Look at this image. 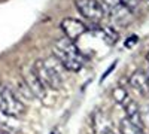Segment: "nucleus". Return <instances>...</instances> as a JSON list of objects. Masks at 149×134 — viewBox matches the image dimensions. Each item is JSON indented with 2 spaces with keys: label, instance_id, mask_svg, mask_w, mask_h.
Returning a JSON list of instances; mask_svg holds the SVG:
<instances>
[{
  "label": "nucleus",
  "instance_id": "nucleus-2",
  "mask_svg": "<svg viewBox=\"0 0 149 134\" xmlns=\"http://www.w3.org/2000/svg\"><path fill=\"white\" fill-rule=\"evenodd\" d=\"M33 69H34V73L37 75V78H39V81L48 91L49 90L58 91L63 88V75H61V70H58L55 60L40 58L34 63Z\"/></svg>",
  "mask_w": 149,
  "mask_h": 134
},
{
  "label": "nucleus",
  "instance_id": "nucleus-10",
  "mask_svg": "<svg viewBox=\"0 0 149 134\" xmlns=\"http://www.w3.org/2000/svg\"><path fill=\"white\" fill-rule=\"evenodd\" d=\"M119 133L121 134H143V128L130 122L127 118H124L119 122Z\"/></svg>",
  "mask_w": 149,
  "mask_h": 134
},
{
  "label": "nucleus",
  "instance_id": "nucleus-15",
  "mask_svg": "<svg viewBox=\"0 0 149 134\" xmlns=\"http://www.w3.org/2000/svg\"><path fill=\"white\" fill-rule=\"evenodd\" d=\"M103 134H116V133H113V130H110V128H109V130H106Z\"/></svg>",
  "mask_w": 149,
  "mask_h": 134
},
{
  "label": "nucleus",
  "instance_id": "nucleus-17",
  "mask_svg": "<svg viewBox=\"0 0 149 134\" xmlns=\"http://www.w3.org/2000/svg\"><path fill=\"white\" fill-rule=\"evenodd\" d=\"M0 134H8V133H3V131H0Z\"/></svg>",
  "mask_w": 149,
  "mask_h": 134
},
{
  "label": "nucleus",
  "instance_id": "nucleus-18",
  "mask_svg": "<svg viewBox=\"0 0 149 134\" xmlns=\"http://www.w3.org/2000/svg\"><path fill=\"white\" fill-rule=\"evenodd\" d=\"M148 85H149V75H148Z\"/></svg>",
  "mask_w": 149,
  "mask_h": 134
},
{
  "label": "nucleus",
  "instance_id": "nucleus-5",
  "mask_svg": "<svg viewBox=\"0 0 149 134\" xmlns=\"http://www.w3.org/2000/svg\"><path fill=\"white\" fill-rule=\"evenodd\" d=\"M102 5L104 8L106 15H109L110 19H113L121 26H127L130 22L133 12L128 10L121 2H118V0H102Z\"/></svg>",
  "mask_w": 149,
  "mask_h": 134
},
{
  "label": "nucleus",
  "instance_id": "nucleus-8",
  "mask_svg": "<svg viewBox=\"0 0 149 134\" xmlns=\"http://www.w3.org/2000/svg\"><path fill=\"white\" fill-rule=\"evenodd\" d=\"M130 85L131 88L140 94V95H148L149 94V85H148V75L140 70L134 72L130 76Z\"/></svg>",
  "mask_w": 149,
  "mask_h": 134
},
{
  "label": "nucleus",
  "instance_id": "nucleus-13",
  "mask_svg": "<svg viewBox=\"0 0 149 134\" xmlns=\"http://www.w3.org/2000/svg\"><path fill=\"white\" fill-rule=\"evenodd\" d=\"M118 2H121L124 6H125L128 10H131V12H134L136 9H137V6H139V0H118Z\"/></svg>",
  "mask_w": 149,
  "mask_h": 134
},
{
  "label": "nucleus",
  "instance_id": "nucleus-6",
  "mask_svg": "<svg viewBox=\"0 0 149 134\" xmlns=\"http://www.w3.org/2000/svg\"><path fill=\"white\" fill-rule=\"evenodd\" d=\"M22 79H24V85L27 87V90L31 92L33 99H37L43 101L48 95V90L42 85V82L39 81L37 75L34 73L33 67H24L22 70Z\"/></svg>",
  "mask_w": 149,
  "mask_h": 134
},
{
  "label": "nucleus",
  "instance_id": "nucleus-14",
  "mask_svg": "<svg viewBox=\"0 0 149 134\" xmlns=\"http://www.w3.org/2000/svg\"><path fill=\"white\" fill-rule=\"evenodd\" d=\"M137 40H139V39H137V36H131L128 40H125V46H127V48H133V45L137 42Z\"/></svg>",
  "mask_w": 149,
  "mask_h": 134
},
{
  "label": "nucleus",
  "instance_id": "nucleus-4",
  "mask_svg": "<svg viewBox=\"0 0 149 134\" xmlns=\"http://www.w3.org/2000/svg\"><path fill=\"white\" fill-rule=\"evenodd\" d=\"M76 8L85 19L94 24L100 22L106 17L104 8L100 0H76Z\"/></svg>",
  "mask_w": 149,
  "mask_h": 134
},
{
  "label": "nucleus",
  "instance_id": "nucleus-9",
  "mask_svg": "<svg viewBox=\"0 0 149 134\" xmlns=\"http://www.w3.org/2000/svg\"><path fill=\"white\" fill-rule=\"evenodd\" d=\"M122 109H124V112H125V115H127V119L130 121V122H133V124H136V125H139V127L143 128L142 112H140L137 103H136L133 99H130L125 104H122Z\"/></svg>",
  "mask_w": 149,
  "mask_h": 134
},
{
  "label": "nucleus",
  "instance_id": "nucleus-11",
  "mask_svg": "<svg viewBox=\"0 0 149 134\" xmlns=\"http://www.w3.org/2000/svg\"><path fill=\"white\" fill-rule=\"evenodd\" d=\"M112 97H113V100L118 103V104H125L131 97H130V94L127 92V90L125 88H122V87H116L113 91H112Z\"/></svg>",
  "mask_w": 149,
  "mask_h": 134
},
{
  "label": "nucleus",
  "instance_id": "nucleus-7",
  "mask_svg": "<svg viewBox=\"0 0 149 134\" xmlns=\"http://www.w3.org/2000/svg\"><path fill=\"white\" fill-rule=\"evenodd\" d=\"M61 30L64 31V36L67 39L74 42L86 31V26L76 18H64L61 21Z\"/></svg>",
  "mask_w": 149,
  "mask_h": 134
},
{
  "label": "nucleus",
  "instance_id": "nucleus-3",
  "mask_svg": "<svg viewBox=\"0 0 149 134\" xmlns=\"http://www.w3.org/2000/svg\"><path fill=\"white\" fill-rule=\"evenodd\" d=\"M0 112L17 119L26 113L24 101L8 85H0Z\"/></svg>",
  "mask_w": 149,
  "mask_h": 134
},
{
  "label": "nucleus",
  "instance_id": "nucleus-1",
  "mask_svg": "<svg viewBox=\"0 0 149 134\" xmlns=\"http://www.w3.org/2000/svg\"><path fill=\"white\" fill-rule=\"evenodd\" d=\"M54 58L69 72H79L85 64V57L78 49L76 43L66 36L54 42L52 45Z\"/></svg>",
  "mask_w": 149,
  "mask_h": 134
},
{
  "label": "nucleus",
  "instance_id": "nucleus-12",
  "mask_svg": "<svg viewBox=\"0 0 149 134\" xmlns=\"http://www.w3.org/2000/svg\"><path fill=\"white\" fill-rule=\"evenodd\" d=\"M100 33H102V37H103L109 45L115 43V42L118 40V33H116V30H113L112 27H103V28L100 30Z\"/></svg>",
  "mask_w": 149,
  "mask_h": 134
},
{
  "label": "nucleus",
  "instance_id": "nucleus-16",
  "mask_svg": "<svg viewBox=\"0 0 149 134\" xmlns=\"http://www.w3.org/2000/svg\"><path fill=\"white\" fill-rule=\"evenodd\" d=\"M146 60H148V63H149V52H148V55H146Z\"/></svg>",
  "mask_w": 149,
  "mask_h": 134
}]
</instances>
